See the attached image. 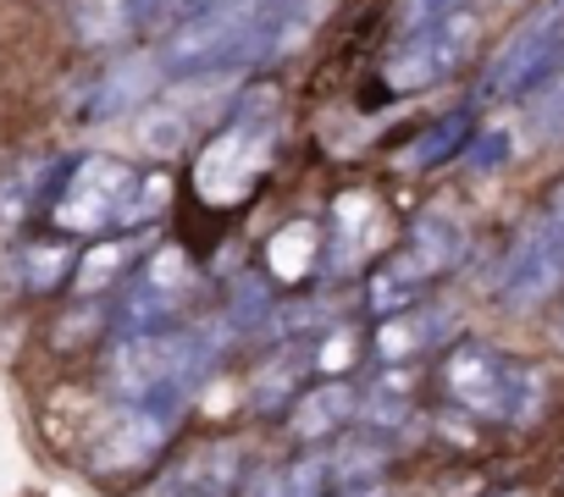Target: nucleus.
Listing matches in <instances>:
<instances>
[{
  "instance_id": "39448f33",
  "label": "nucleus",
  "mask_w": 564,
  "mask_h": 497,
  "mask_svg": "<svg viewBox=\"0 0 564 497\" xmlns=\"http://www.w3.org/2000/svg\"><path fill=\"white\" fill-rule=\"evenodd\" d=\"M558 288H564V183L520 227L509 261L498 272V299H503V310H536Z\"/></svg>"
},
{
  "instance_id": "6e6552de",
  "label": "nucleus",
  "mask_w": 564,
  "mask_h": 497,
  "mask_svg": "<svg viewBox=\"0 0 564 497\" xmlns=\"http://www.w3.org/2000/svg\"><path fill=\"white\" fill-rule=\"evenodd\" d=\"M476 40H481V18H476V12H454V18L421 23V29L399 34V51L388 56L382 73H388V84L404 89V95L432 89V84L454 78V73L470 62Z\"/></svg>"
},
{
  "instance_id": "bb28decb",
  "label": "nucleus",
  "mask_w": 564,
  "mask_h": 497,
  "mask_svg": "<svg viewBox=\"0 0 564 497\" xmlns=\"http://www.w3.org/2000/svg\"><path fill=\"white\" fill-rule=\"evenodd\" d=\"M404 398H410V376L393 371V382H382V387L371 393V420H399V415H404Z\"/></svg>"
},
{
  "instance_id": "a211bd4d",
  "label": "nucleus",
  "mask_w": 564,
  "mask_h": 497,
  "mask_svg": "<svg viewBox=\"0 0 564 497\" xmlns=\"http://www.w3.org/2000/svg\"><path fill=\"white\" fill-rule=\"evenodd\" d=\"M426 283H432V277L421 272V261L404 248V255H393V261L382 266V277L371 283V305L393 316V310H404L410 299H421V288H426Z\"/></svg>"
},
{
  "instance_id": "412c9836",
  "label": "nucleus",
  "mask_w": 564,
  "mask_h": 497,
  "mask_svg": "<svg viewBox=\"0 0 564 497\" xmlns=\"http://www.w3.org/2000/svg\"><path fill=\"white\" fill-rule=\"evenodd\" d=\"M322 464L316 459H300V464H289V470H271V475H260L254 486H249V497H316L322 492Z\"/></svg>"
},
{
  "instance_id": "c756f323",
  "label": "nucleus",
  "mask_w": 564,
  "mask_h": 497,
  "mask_svg": "<svg viewBox=\"0 0 564 497\" xmlns=\"http://www.w3.org/2000/svg\"><path fill=\"white\" fill-rule=\"evenodd\" d=\"M360 497H382V492H360Z\"/></svg>"
},
{
  "instance_id": "7ed1b4c3",
  "label": "nucleus",
  "mask_w": 564,
  "mask_h": 497,
  "mask_svg": "<svg viewBox=\"0 0 564 497\" xmlns=\"http://www.w3.org/2000/svg\"><path fill=\"white\" fill-rule=\"evenodd\" d=\"M558 62H564V0H536L520 18V29L498 45V56L487 62V73L476 84V106L531 95L547 73H558Z\"/></svg>"
},
{
  "instance_id": "f3484780",
  "label": "nucleus",
  "mask_w": 564,
  "mask_h": 497,
  "mask_svg": "<svg viewBox=\"0 0 564 497\" xmlns=\"http://www.w3.org/2000/svg\"><path fill=\"white\" fill-rule=\"evenodd\" d=\"M188 144V111L183 106H144V117H139V150L144 155H155V161H172L177 150Z\"/></svg>"
},
{
  "instance_id": "9b49d317",
  "label": "nucleus",
  "mask_w": 564,
  "mask_h": 497,
  "mask_svg": "<svg viewBox=\"0 0 564 497\" xmlns=\"http://www.w3.org/2000/svg\"><path fill=\"white\" fill-rule=\"evenodd\" d=\"M155 12H161V0H73V7H67L73 34L84 45H117L122 34H133Z\"/></svg>"
},
{
  "instance_id": "b1692460",
  "label": "nucleus",
  "mask_w": 564,
  "mask_h": 497,
  "mask_svg": "<svg viewBox=\"0 0 564 497\" xmlns=\"http://www.w3.org/2000/svg\"><path fill=\"white\" fill-rule=\"evenodd\" d=\"M476 0H404L399 7V34L421 29V23H437V18H454V12H470Z\"/></svg>"
},
{
  "instance_id": "393cba45",
  "label": "nucleus",
  "mask_w": 564,
  "mask_h": 497,
  "mask_svg": "<svg viewBox=\"0 0 564 497\" xmlns=\"http://www.w3.org/2000/svg\"><path fill=\"white\" fill-rule=\"evenodd\" d=\"M67 266H73V255L62 243L56 248H29V288H56L67 277Z\"/></svg>"
},
{
  "instance_id": "c85d7f7f",
  "label": "nucleus",
  "mask_w": 564,
  "mask_h": 497,
  "mask_svg": "<svg viewBox=\"0 0 564 497\" xmlns=\"http://www.w3.org/2000/svg\"><path fill=\"white\" fill-rule=\"evenodd\" d=\"M349 360H355V338H349V332H333V338H327V349L316 354V365H322V371H344Z\"/></svg>"
},
{
  "instance_id": "6ab92c4d",
  "label": "nucleus",
  "mask_w": 564,
  "mask_h": 497,
  "mask_svg": "<svg viewBox=\"0 0 564 497\" xmlns=\"http://www.w3.org/2000/svg\"><path fill=\"white\" fill-rule=\"evenodd\" d=\"M465 139H470V111H454V117H443L437 128H426V133L410 144L404 166H443L454 150H465Z\"/></svg>"
},
{
  "instance_id": "f03ea898",
  "label": "nucleus",
  "mask_w": 564,
  "mask_h": 497,
  "mask_svg": "<svg viewBox=\"0 0 564 497\" xmlns=\"http://www.w3.org/2000/svg\"><path fill=\"white\" fill-rule=\"evenodd\" d=\"M216 360V343L205 332H122V343L106 360V382L117 387L122 404H144V409H177V398L188 393V382Z\"/></svg>"
},
{
  "instance_id": "423d86ee",
  "label": "nucleus",
  "mask_w": 564,
  "mask_h": 497,
  "mask_svg": "<svg viewBox=\"0 0 564 497\" xmlns=\"http://www.w3.org/2000/svg\"><path fill=\"white\" fill-rule=\"evenodd\" d=\"M133 194H139V177L133 166L111 161V155H89L67 172V183L56 188L51 199V221L62 232H78V238H95L106 227H133Z\"/></svg>"
},
{
  "instance_id": "f8f14e48",
  "label": "nucleus",
  "mask_w": 564,
  "mask_h": 497,
  "mask_svg": "<svg viewBox=\"0 0 564 497\" xmlns=\"http://www.w3.org/2000/svg\"><path fill=\"white\" fill-rule=\"evenodd\" d=\"M232 470H238L232 448L194 453L188 464H177V470L161 481V492H155V497H227V492H232Z\"/></svg>"
},
{
  "instance_id": "9d476101",
  "label": "nucleus",
  "mask_w": 564,
  "mask_h": 497,
  "mask_svg": "<svg viewBox=\"0 0 564 497\" xmlns=\"http://www.w3.org/2000/svg\"><path fill=\"white\" fill-rule=\"evenodd\" d=\"M188 294H194V272H188V261L177 255V248H166V255H155L150 272L133 283V294L122 305V327L128 332H161Z\"/></svg>"
},
{
  "instance_id": "5701e85b",
  "label": "nucleus",
  "mask_w": 564,
  "mask_h": 497,
  "mask_svg": "<svg viewBox=\"0 0 564 497\" xmlns=\"http://www.w3.org/2000/svg\"><path fill=\"white\" fill-rule=\"evenodd\" d=\"M377 470H382L377 442H349V453H338V464H333V475H338L344 486H360V481H371Z\"/></svg>"
},
{
  "instance_id": "aec40b11",
  "label": "nucleus",
  "mask_w": 564,
  "mask_h": 497,
  "mask_svg": "<svg viewBox=\"0 0 564 497\" xmlns=\"http://www.w3.org/2000/svg\"><path fill=\"white\" fill-rule=\"evenodd\" d=\"M443 321H448L443 310H437V316H399V321H388V327H382V360H404V354L437 343V338L448 332Z\"/></svg>"
},
{
  "instance_id": "0eeeda50",
  "label": "nucleus",
  "mask_w": 564,
  "mask_h": 497,
  "mask_svg": "<svg viewBox=\"0 0 564 497\" xmlns=\"http://www.w3.org/2000/svg\"><path fill=\"white\" fill-rule=\"evenodd\" d=\"M271 144H276V128H271V117L260 111H238L210 144H205V155H199V199L205 205H238L254 183H260V172L271 166Z\"/></svg>"
},
{
  "instance_id": "cd10ccee",
  "label": "nucleus",
  "mask_w": 564,
  "mask_h": 497,
  "mask_svg": "<svg viewBox=\"0 0 564 497\" xmlns=\"http://www.w3.org/2000/svg\"><path fill=\"white\" fill-rule=\"evenodd\" d=\"M294 365H300V349H289V354H282V360L271 365V376H265V387L254 393V404H276V398H282V387L294 382Z\"/></svg>"
},
{
  "instance_id": "dca6fc26",
  "label": "nucleus",
  "mask_w": 564,
  "mask_h": 497,
  "mask_svg": "<svg viewBox=\"0 0 564 497\" xmlns=\"http://www.w3.org/2000/svg\"><path fill=\"white\" fill-rule=\"evenodd\" d=\"M316 227L311 221H294V227H282L271 243H265V266L276 283H300L311 266H316Z\"/></svg>"
},
{
  "instance_id": "a878e982",
  "label": "nucleus",
  "mask_w": 564,
  "mask_h": 497,
  "mask_svg": "<svg viewBox=\"0 0 564 497\" xmlns=\"http://www.w3.org/2000/svg\"><path fill=\"white\" fill-rule=\"evenodd\" d=\"M509 144H514V133H509V128H487V133L470 144V166H476V172L503 166V161H509Z\"/></svg>"
},
{
  "instance_id": "20e7f679",
  "label": "nucleus",
  "mask_w": 564,
  "mask_h": 497,
  "mask_svg": "<svg viewBox=\"0 0 564 497\" xmlns=\"http://www.w3.org/2000/svg\"><path fill=\"white\" fill-rule=\"evenodd\" d=\"M443 387L454 393V404H465L470 415H492V420H531L542 409V376L481 343H465L443 365Z\"/></svg>"
},
{
  "instance_id": "1a4fd4ad",
  "label": "nucleus",
  "mask_w": 564,
  "mask_h": 497,
  "mask_svg": "<svg viewBox=\"0 0 564 497\" xmlns=\"http://www.w3.org/2000/svg\"><path fill=\"white\" fill-rule=\"evenodd\" d=\"M166 431H172V415H166V409L128 404V409H117V415L95 431V442H89V464H95L100 475H128V470H139L144 459L161 453Z\"/></svg>"
},
{
  "instance_id": "2eb2a0df",
  "label": "nucleus",
  "mask_w": 564,
  "mask_h": 497,
  "mask_svg": "<svg viewBox=\"0 0 564 497\" xmlns=\"http://www.w3.org/2000/svg\"><path fill=\"white\" fill-rule=\"evenodd\" d=\"M410 255L421 261L426 277L448 272V266L465 255V232H459V221H448V216H421V221H415V238H410Z\"/></svg>"
},
{
  "instance_id": "4468645a",
  "label": "nucleus",
  "mask_w": 564,
  "mask_h": 497,
  "mask_svg": "<svg viewBox=\"0 0 564 497\" xmlns=\"http://www.w3.org/2000/svg\"><path fill=\"white\" fill-rule=\"evenodd\" d=\"M349 415H355V393H349L344 382H327V387H316V393L300 398V409H294V437L316 442V437L338 431Z\"/></svg>"
},
{
  "instance_id": "7c9ffc66",
  "label": "nucleus",
  "mask_w": 564,
  "mask_h": 497,
  "mask_svg": "<svg viewBox=\"0 0 564 497\" xmlns=\"http://www.w3.org/2000/svg\"><path fill=\"white\" fill-rule=\"evenodd\" d=\"M558 343H564V327H558Z\"/></svg>"
},
{
  "instance_id": "4be33fe9",
  "label": "nucleus",
  "mask_w": 564,
  "mask_h": 497,
  "mask_svg": "<svg viewBox=\"0 0 564 497\" xmlns=\"http://www.w3.org/2000/svg\"><path fill=\"white\" fill-rule=\"evenodd\" d=\"M122 266H128V243H100V248H89V255L78 261V294L106 288Z\"/></svg>"
},
{
  "instance_id": "ddd939ff",
  "label": "nucleus",
  "mask_w": 564,
  "mask_h": 497,
  "mask_svg": "<svg viewBox=\"0 0 564 497\" xmlns=\"http://www.w3.org/2000/svg\"><path fill=\"white\" fill-rule=\"evenodd\" d=\"M150 84H155V67H150V62H122V67H117V73L89 95L84 117H89V122H106V117H117V111L139 106V100L150 95Z\"/></svg>"
},
{
  "instance_id": "f257e3e1",
  "label": "nucleus",
  "mask_w": 564,
  "mask_h": 497,
  "mask_svg": "<svg viewBox=\"0 0 564 497\" xmlns=\"http://www.w3.org/2000/svg\"><path fill=\"white\" fill-rule=\"evenodd\" d=\"M311 0H221L172 29V40L161 45V78L199 84L276 62L311 34Z\"/></svg>"
}]
</instances>
